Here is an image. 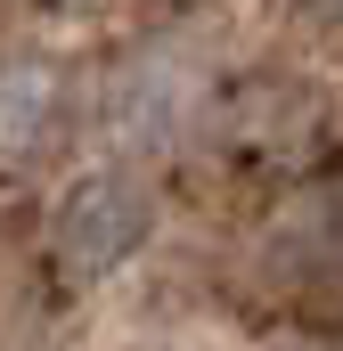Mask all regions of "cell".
<instances>
[{"label": "cell", "instance_id": "6da1fadb", "mask_svg": "<svg viewBox=\"0 0 343 351\" xmlns=\"http://www.w3.org/2000/svg\"><path fill=\"white\" fill-rule=\"evenodd\" d=\"M139 237H147V196H139L131 180H82V188L58 204V262L82 269V278L115 269Z\"/></svg>", "mask_w": 343, "mask_h": 351}]
</instances>
